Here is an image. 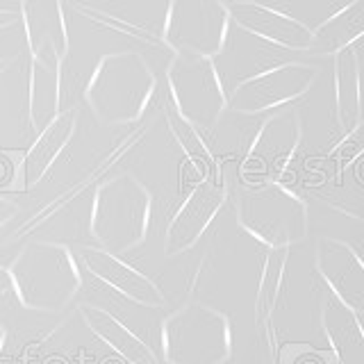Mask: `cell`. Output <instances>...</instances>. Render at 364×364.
Returning <instances> with one entry per match:
<instances>
[{
  "label": "cell",
  "instance_id": "obj_14",
  "mask_svg": "<svg viewBox=\"0 0 364 364\" xmlns=\"http://www.w3.org/2000/svg\"><path fill=\"white\" fill-rule=\"evenodd\" d=\"M32 60L62 66L68 53V32L60 0H21Z\"/></svg>",
  "mask_w": 364,
  "mask_h": 364
},
{
  "label": "cell",
  "instance_id": "obj_6",
  "mask_svg": "<svg viewBox=\"0 0 364 364\" xmlns=\"http://www.w3.org/2000/svg\"><path fill=\"white\" fill-rule=\"evenodd\" d=\"M168 85L178 114L198 132H210L228 109V96L210 57L176 53L168 66Z\"/></svg>",
  "mask_w": 364,
  "mask_h": 364
},
{
  "label": "cell",
  "instance_id": "obj_8",
  "mask_svg": "<svg viewBox=\"0 0 364 364\" xmlns=\"http://www.w3.org/2000/svg\"><path fill=\"white\" fill-rule=\"evenodd\" d=\"M305 55L307 53H296L289 48H282L278 43H271L230 21L221 50L212 57V66L225 96H230L246 80L257 77L276 66L299 62Z\"/></svg>",
  "mask_w": 364,
  "mask_h": 364
},
{
  "label": "cell",
  "instance_id": "obj_18",
  "mask_svg": "<svg viewBox=\"0 0 364 364\" xmlns=\"http://www.w3.org/2000/svg\"><path fill=\"white\" fill-rule=\"evenodd\" d=\"M312 57H333L350 46H360V39L364 37V0H353L344 5L312 30Z\"/></svg>",
  "mask_w": 364,
  "mask_h": 364
},
{
  "label": "cell",
  "instance_id": "obj_17",
  "mask_svg": "<svg viewBox=\"0 0 364 364\" xmlns=\"http://www.w3.org/2000/svg\"><path fill=\"white\" fill-rule=\"evenodd\" d=\"M85 326L94 333L100 341L117 350L128 364H162L155 355V350L139 339L130 328H125L117 316L102 310L98 305H82L80 307Z\"/></svg>",
  "mask_w": 364,
  "mask_h": 364
},
{
  "label": "cell",
  "instance_id": "obj_2",
  "mask_svg": "<svg viewBox=\"0 0 364 364\" xmlns=\"http://www.w3.org/2000/svg\"><path fill=\"white\" fill-rule=\"evenodd\" d=\"M155 89V75L139 53H109L89 75L85 100L102 125L136 121Z\"/></svg>",
  "mask_w": 364,
  "mask_h": 364
},
{
  "label": "cell",
  "instance_id": "obj_12",
  "mask_svg": "<svg viewBox=\"0 0 364 364\" xmlns=\"http://www.w3.org/2000/svg\"><path fill=\"white\" fill-rule=\"evenodd\" d=\"M228 14L237 26L271 43H278L282 48L307 55L312 50V30L303 26L299 18L284 14L276 7L253 3V0H235L228 5Z\"/></svg>",
  "mask_w": 364,
  "mask_h": 364
},
{
  "label": "cell",
  "instance_id": "obj_23",
  "mask_svg": "<svg viewBox=\"0 0 364 364\" xmlns=\"http://www.w3.org/2000/svg\"><path fill=\"white\" fill-rule=\"evenodd\" d=\"M11 291V278L5 267H0V296H7Z\"/></svg>",
  "mask_w": 364,
  "mask_h": 364
},
{
  "label": "cell",
  "instance_id": "obj_22",
  "mask_svg": "<svg viewBox=\"0 0 364 364\" xmlns=\"http://www.w3.org/2000/svg\"><path fill=\"white\" fill-rule=\"evenodd\" d=\"M18 21V11H11V9H0V30L14 26Z\"/></svg>",
  "mask_w": 364,
  "mask_h": 364
},
{
  "label": "cell",
  "instance_id": "obj_7",
  "mask_svg": "<svg viewBox=\"0 0 364 364\" xmlns=\"http://www.w3.org/2000/svg\"><path fill=\"white\" fill-rule=\"evenodd\" d=\"M230 14L221 0H168L164 43L173 53L212 57L221 50Z\"/></svg>",
  "mask_w": 364,
  "mask_h": 364
},
{
  "label": "cell",
  "instance_id": "obj_4",
  "mask_svg": "<svg viewBox=\"0 0 364 364\" xmlns=\"http://www.w3.org/2000/svg\"><path fill=\"white\" fill-rule=\"evenodd\" d=\"M232 355L228 316L205 303H187L164 318L162 358L166 364H223Z\"/></svg>",
  "mask_w": 364,
  "mask_h": 364
},
{
  "label": "cell",
  "instance_id": "obj_20",
  "mask_svg": "<svg viewBox=\"0 0 364 364\" xmlns=\"http://www.w3.org/2000/svg\"><path fill=\"white\" fill-rule=\"evenodd\" d=\"M16 212H18V205L11 200V198H7V196H3V193H0V228L7 225L11 219H14Z\"/></svg>",
  "mask_w": 364,
  "mask_h": 364
},
{
  "label": "cell",
  "instance_id": "obj_1",
  "mask_svg": "<svg viewBox=\"0 0 364 364\" xmlns=\"http://www.w3.org/2000/svg\"><path fill=\"white\" fill-rule=\"evenodd\" d=\"M7 271L11 291H16L26 310L34 312L55 314L66 310L82 287L75 255L62 244H28Z\"/></svg>",
  "mask_w": 364,
  "mask_h": 364
},
{
  "label": "cell",
  "instance_id": "obj_21",
  "mask_svg": "<svg viewBox=\"0 0 364 364\" xmlns=\"http://www.w3.org/2000/svg\"><path fill=\"white\" fill-rule=\"evenodd\" d=\"M328 242H330V244H335V246H341V248H344L346 253L350 255V259L355 262V264L360 267V271L364 273V257H362V253H360V250H358L355 246H353L350 242H344V239H328Z\"/></svg>",
  "mask_w": 364,
  "mask_h": 364
},
{
  "label": "cell",
  "instance_id": "obj_3",
  "mask_svg": "<svg viewBox=\"0 0 364 364\" xmlns=\"http://www.w3.org/2000/svg\"><path fill=\"white\" fill-rule=\"evenodd\" d=\"M151 205V191L130 171L102 182L91 203V235L98 248L121 257L144 244Z\"/></svg>",
  "mask_w": 364,
  "mask_h": 364
},
{
  "label": "cell",
  "instance_id": "obj_11",
  "mask_svg": "<svg viewBox=\"0 0 364 364\" xmlns=\"http://www.w3.org/2000/svg\"><path fill=\"white\" fill-rule=\"evenodd\" d=\"M225 200L228 193L219 182H214L212 178L200 180L185 198V203L180 205V210L173 214V219L166 228L164 255L173 257L187 253L189 248L196 246V242L223 210Z\"/></svg>",
  "mask_w": 364,
  "mask_h": 364
},
{
  "label": "cell",
  "instance_id": "obj_5",
  "mask_svg": "<svg viewBox=\"0 0 364 364\" xmlns=\"http://www.w3.org/2000/svg\"><path fill=\"white\" fill-rule=\"evenodd\" d=\"M235 216L248 232L269 250H282L294 244L289 235L294 219L307 223V203L278 180L248 185L237 193Z\"/></svg>",
  "mask_w": 364,
  "mask_h": 364
},
{
  "label": "cell",
  "instance_id": "obj_9",
  "mask_svg": "<svg viewBox=\"0 0 364 364\" xmlns=\"http://www.w3.org/2000/svg\"><path fill=\"white\" fill-rule=\"evenodd\" d=\"M321 75V64L316 62H289L271 68L257 77L246 80L228 96V109L237 114H267L276 112L289 102H296L310 94Z\"/></svg>",
  "mask_w": 364,
  "mask_h": 364
},
{
  "label": "cell",
  "instance_id": "obj_19",
  "mask_svg": "<svg viewBox=\"0 0 364 364\" xmlns=\"http://www.w3.org/2000/svg\"><path fill=\"white\" fill-rule=\"evenodd\" d=\"M62 112V66L41 60L30 62V125L46 130Z\"/></svg>",
  "mask_w": 364,
  "mask_h": 364
},
{
  "label": "cell",
  "instance_id": "obj_10",
  "mask_svg": "<svg viewBox=\"0 0 364 364\" xmlns=\"http://www.w3.org/2000/svg\"><path fill=\"white\" fill-rule=\"evenodd\" d=\"M303 141V121L299 109L267 114L253 144L244 157V173L259 176L262 182L278 180L287 173Z\"/></svg>",
  "mask_w": 364,
  "mask_h": 364
},
{
  "label": "cell",
  "instance_id": "obj_16",
  "mask_svg": "<svg viewBox=\"0 0 364 364\" xmlns=\"http://www.w3.org/2000/svg\"><path fill=\"white\" fill-rule=\"evenodd\" d=\"M75 109H62L48 128L41 130L37 141L30 146V151L23 157L21 176H23V187H37L46 178V173L55 164V159L68 146L71 136L75 132Z\"/></svg>",
  "mask_w": 364,
  "mask_h": 364
},
{
  "label": "cell",
  "instance_id": "obj_15",
  "mask_svg": "<svg viewBox=\"0 0 364 364\" xmlns=\"http://www.w3.org/2000/svg\"><path fill=\"white\" fill-rule=\"evenodd\" d=\"M333 119L341 134L350 132L364 119L362 62L358 46L333 55Z\"/></svg>",
  "mask_w": 364,
  "mask_h": 364
},
{
  "label": "cell",
  "instance_id": "obj_24",
  "mask_svg": "<svg viewBox=\"0 0 364 364\" xmlns=\"http://www.w3.org/2000/svg\"><path fill=\"white\" fill-rule=\"evenodd\" d=\"M5 337H7V333H5L3 323H0V348H3V344H5Z\"/></svg>",
  "mask_w": 364,
  "mask_h": 364
},
{
  "label": "cell",
  "instance_id": "obj_13",
  "mask_svg": "<svg viewBox=\"0 0 364 364\" xmlns=\"http://www.w3.org/2000/svg\"><path fill=\"white\" fill-rule=\"evenodd\" d=\"M77 259H82V264L87 267L89 273H94L98 280H102L114 291L123 294L128 301L141 307L166 305V296L159 289V284L148 278L146 273H141L139 269L125 264L119 255H112L98 246H85V248H80Z\"/></svg>",
  "mask_w": 364,
  "mask_h": 364
}]
</instances>
